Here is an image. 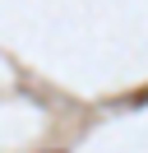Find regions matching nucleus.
<instances>
[]
</instances>
